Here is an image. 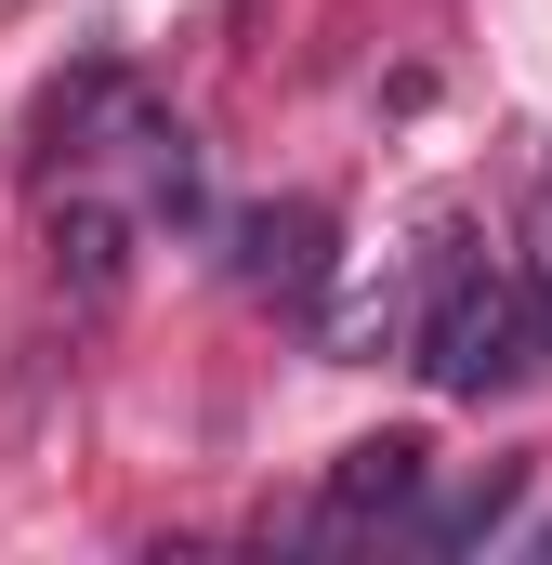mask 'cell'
<instances>
[{"label":"cell","instance_id":"1","mask_svg":"<svg viewBox=\"0 0 552 565\" xmlns=\"http://www.w3.org/2000/svg\"><path fill=\"white\" fill-rule=\"evenodd\" d=\"M540 369V302H527V264H460V277L421 302V382L487 408Z\"/></svg>","mask_w":552,"mask_h":565},{"label":"cell","instance_id":"2","mask_svg":"<svg viewBox=\"0 0 552 565\" xmlns=\"http://www.w3.org/2000/svg\"><path fill=\"white\" fill-rule=\"evenodd\" d=\"M329 277H342L329 198H264V211H237V289H251L264 316L316 329V316H329Z\"/></svg>","mask_w":552,"mask_h":565},{"label":"cell","instance_id":"3","mask_svg":"<svg viewBox=\"0 0 552 565\" xmlns=\"http://www.w3.org/2000/svg\"><path fill=\"white\" fill-rule=\"evenodd\" d=\"M421 434H355L342 460H329V487H316V513L289 526V540H316V553H355V540H382V526H408L421 513Z\"/></svg>","mask_w":552,"mask_h":565},{"label":"cell","instance_id":"7","mask_svg":"<svg viewBox=\"0 0 552 565\" xmlns=\"http://www.w3.org/2000/svg\"><path fill=\"white\" fill-rule=\"evenodd\" d=\"M513 513H527V460H487L474 487H447V500H421L408 526L434 540V553H474V540H500Z\"/></svg>","mask_w":552,"mask_h":565},{"label":"cell","instance_id":"4","mask_svg":"<svg viewBox=\"0 0 552 565\" xmlns=\"http://www.w3.org/2000/svg\"><path fill=\"white\" fill-rule=\"evenodd\" d=\"M132 66H119V53H93V66H66V79H53V93H40V119H26V171H53V158H66V171H93V158H119V132H132Z\"/></svg>","mask_w":552,"mask_h":565},{"label":"cell","instance_id":"8","mask_svg":"<svg viewBox=\"0 0 552 565\" xmlns=\"http://www.w3.org/2000/svg\"><path fill=\"white\" fill-rule=\"evenodd\" d=\"M527 302H540V355H552V211H540V250H527Z\"/></svg>","mask_w":552,"mask_h":565},{"label":"cell","instance_id":"6","mask_svg":"<svg viewBox=\"0 0 552 565\" xmlns=\"http://www.w3.org/2000/svg\"><path fill=\"white\" fill-rule=\"evenodd\" d=\"M119 158L145 171V211H158L171 237H198V224H211V184H198V132H184V119H158V106H132V132H119Z\"/></svg>","mask_w":552,"mask_h":565},{"label":"cell","instance_id":"5","mask_svg":"<svg viewBox=\"0 0 552 565\" xmlns=\"http://www.w3.org/2000/svg\"><path fill=\"white\" fill-rule=\"evenodd\" d=\"M119 277H132V211H119V198H66V211H53V289H66L79 316H106Z\"/></svg>","mask_w":552,"mask_h":565}]
</instances>
